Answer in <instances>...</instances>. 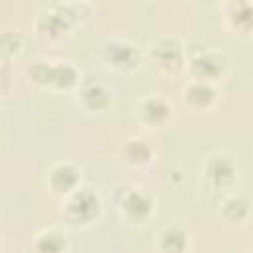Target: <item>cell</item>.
Listing matches in <instances>:
<instances>
[{"instance_id":"cell-1","label":"cell","mask_w":253,"mask_h":253,"mask_svg":"<svg viewBox=\"0 0 253 253\" xmlns=\"http://www.w3.org/2000/svg\"><path fill=\"white\" fill-rule=\"evenodd\" d=\"M99 210V200L93 192L89 190H81L79 194L73 196V200L69 202V213L73 219L77 221H87L91 219Z\"/></svg>"},{"instance_id":"cell-2","label":"cell","mask_w":253,"mask_h":253,"mask_svg":"<svg viewBox=\"0 0 253 253\" xmlns=\"http://www.w3.org/2000/svg\"><path fill=\"white\" fill-rule=\"evenodd\" d=\"M105 55L107 59L117 65V67H128L136 61V51L130 43H125V42H113L105 47Z\"/></svg>"},{"instance_id":"cell-3","label":"cell","mask_w":253,"mask_h":253,"mask_svg":"<svg viewBox=\"0 0 253 253\" xmlns=\"http://www.w3.org/2000/svg\"><path fill=\"white\" fill-rule=\"evenodd\" d=\"M123 208H125V211H126L130 217L138 219V217H144V215L148 213V210H150V202H148L142 194H138V192H130V194L125 198Z\"/></svg>"},{"instance_id":"cell-4","label":"cell","mask_w":253,"mask_h":253,"mask_svg":"<svg viewBox=\"0 0 253 253\" xmlns=\"http://www.w3.org/2000/svg\"><path fill=\"white\" fill-rule=\"evenodd\" d=\"M233 176V164L227 156H215L210 162V178L215 180L217 184L227 182Z\"/></svg>"},{"instance_id":"cell-5","label":"cell","mask_w":253,"mask_h":253,"mask_svg":"<svg viewBox=\"0 0 253 253\" xmlns=\"http://www.w3.org/2000/svg\"><path fill=\"white\" fill-rule=\"evenodd\" d=\"M77 182V172L71 168V166H67V164H63V166H57L53 172H51V186L55 188V190H69L73 184Z\"/></svg>"},{"instance_id":"cell-6","label":"cell","mask_w":253,"mask_h":253,"mask_svg":"<svg viewBox=\"0 0 253 253\" xmlns=\"http://www.w3.org/2000/svg\"><path fill=\"white\" fill-rule=\"evenodd\" d=\"M194 67H196V71L200 75L211 77V75H217L223 69V63H221L219 57H215L211 53H204V55H200V57L194 59Z\"/></svg>"},{"instance_id":"cell-7","label":"cell","mask_w":253,"mask_h":253,"mask_svg":"<svg viewBox=\"0 0 253 253\" xmlns=\"http://www.w3.org/2000/svg\"><path fill=\"white\" fill-rule=\"evenodd\" d=\"M162 247L168 253H180L186 247V235L180 227H170L164 235H162Z\"/></svg>"},{"instance_id":"cell-8","label":"cell","mask_w":253,"mask_h":253,"mask_svg":"<svg viewBox=\"0 0 253 253\" xmlns=\"http://www.w3.org/2000/svg\"><path fill=\"white\" fill-rule=\"evenodd\" d=\"M49 81L59 87H69L75 83V69L71 65H53L49 67Z\"/></svg>"},{"instance_id":"cell-9","label":"cell","mask_w":253,"mask_h":253,"mask_svg":"<svg viewBox=\"0 0 253 253\" xmlns=\"http://www.w3.org/2000/svg\"><path fill=\"white\" fill-rule=\"evenodd\" d=\"M83 99H85V103H87L89 107H93V109H101V107L107 105L109 95H107V91H105L101 85L93 83V85H87V87L83 89Z\"/></svg>"},{"instance_id":"cell-10","label":"cell","mask_w":253,"mask_h":253,"mask_svg":"<svg viewBox=\"0 0 253 253\" xmlns=\"http://www.w3.org/2000/svg\"><path fill=\"white\" fill-rule=\"evenodd\" d=\"M65 241L59 233H45L38 241V253H61Z\"/></svg>"},{"instance_id":"cell-11","label":"cell","mask_w":253,"mask_h":253,"mask_svg":"<svg viewBox=\"0 0 253 253\" xmlns=\"http://www.w3.org/2000/svg\"><path fill=\"white\" fill-rule=\"evenodd\" d=\"M168 115V107L162 99H148L144 103V117L152 123H160Z\"/></svg>"},{"instance_id":"cell-12","label":"cell","mask_w":253,"mask_h":253,"mask_svg":"<svg viewBox=\"0 0 253 253\" xmlns=\"http://www.w3.org/2000/svg\"><path fill=\"white\" fill-rule=\"evenodd\" d=\"M156 57L164 63V65H172L180 59V49L178 43L174 42H162L160 45H156Z\"/></svg>"},{"instance_id":"cell-13","label":"cell","mask_w":253,"mask_h":253,"mask_svg":"<svg viewBox=\"0 0 253 253\" xmlns=\"http://www.w3.org/2000/svg\"><path fill=\"white\" fill-rule=\"evenodd\" d=\"M211 97H213V91H211L208 85H204V83H196V85H192V87L188 89V99H192V101L198 103V105L208 103Z\"/></svg>"},{"instance_id":"cell-14","label":"cell","mask_w":253,"mask_h":253,"mask_svg":"<svg viewBox=\"0 0 253 253\" xmlns=\"http://www.w3.org/2000/svg\"><path fill=\"white\" fill-rule=\"evenodd\" d=\"M42 26L49 32V34H57L61 28L67 26V16H61V14H45L43 20H42Z\"/></svg>"},{"instance_id":"cell-15","label":"cell","mask_w":253,"mask_h":253,"mask_svg":"<svg viewBox=\"0 0 253 253\" xmlns=\"http://www.w3.org/2000/svg\"><path fill=\"white\" fill-rule=\"evenodd\" d=\"M245 211H247V204H245L243 200H239V198L229 200L227 206H225V213H227V217H231V219H241V217L245 215Z\"/></svg>"},{"instance_id":"cell-16","label":"cell","mask_w":253,"mask_h":253,"mask_svg":"<svg viewBox=\"0 0 253 253\" xmlns=\"http://www.w3.org/2000/svg\"><path fill=\"white\" fill-rule=\"evenodd\" d=\"M126 154L130 156V160H136V162H140V160H146L148 158V146L144 144V142H132L130 146H128V150H126Z\"/></svg>"},{"instance_id":"cell-17","label":"cell","mask_w":253,"mask_h":253,"mask_svg":"<svg viewBox=\"0 0 253 253\" xmlns=\"http://www.w3.org/2000/svg\"><path fill=\"white\" fill-rule=\"evenodd\" d=\"M243 12H237L235 14V22H247V26L249 24H253V6H249V4H241L239 6Z\"/></svg>"}]
</instances>
